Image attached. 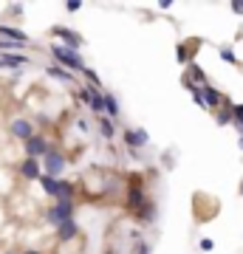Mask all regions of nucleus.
Returning <instances> with one entry per match:
<instances>
[{
    "label": "nucleus",
    "mask_w": 243,
    "mask_h": 254,
    "mask_svg": "<svg viewBox=\"0 0 243 254\" xmlns=\"http://www.w3.org/2000/svg\"><path fill=\"white\" fill-rule=\"evenodd\" d=\"M212 246H215V243H212L209 237H207V240H201V249H204V252H212Z\"/></svg>",
    "instance_id": "nucleus-22"
},
{
    "label": "nucleus",
    "mask_w": 243,
    "mask_h": 254,
    "mask_svg": "<svg viewBox=\"0 0 243 254\" xmlns=\"http://www.w3.org/2000/svg\"><path fill=\"white\" fill-rule=\"evenodd\" d=\"M105 113H108L110 119H116L122 110H119V102H116V96H110V93H105Z\"/></svg>",
    "instance_id": "nucleus-16"
},
{
    "label": "nucleus",
    "mask_w": 243,
    "mask_h": 254,
    "mask_svg": "<svg viewBox=\"0 0 243 254\" xmlns=\"http://www.w3.org/2000/svg\"><path fill=\"white\" fill-rule=\"evenodd\" d=\"M125 144L130 147V150L144 147V144H147V133H144V130H127V133H125Z\"/></svg>",
    "instance_id": "nucleus-9"
},
{
    "label": "nucleus",
    "mask_w": 243,
    "mask_h": 254,
    "mask_svg": "<svg viewBox=\"0 0 243 254\" xmlns=\"http://www.w3.org/2000/svg\"><path fill=\"white\" fill-rule=\"evenodd\" d=\"M6 254H14V252H6Z\"/></svg>",
    "instance_id": "nucleus-27"
},
{
    "label": "nucleus",
    "mask_w": 243,
    "mask_h": 254,
    "mask_svg": "<svg viewBox=\"0 0 243 254\" xmlns=\"http://www.w3.org/2000/svg\"><path fill=\"white\" fill-rule=\"evenodd\" d=\"M77 232H80V229H77V220H74V218L57 226V235H60V240H71V237H77Z\"/></svg>",
    "instance_id": "nucleus-13"
},
{
    "label": "nucleus",
    "mask_w": 243,
    "mask_h": 254,
    "mask_svg": "<svg viewBox=\"0 0 243 254\" xmlns=\"http://www.w3.org/2000/svg\"><path fill=\"white\" fill-rule=\"evenodd\" d=\"M43 167H45V175H60L65 170V155L60 153V150H48V153L43 155Z\"/></svg>",
    "instance_id": "nucleus-3"
},
{
    "label": "nucleus",
    "mask_w": 243,
    "mask_h": 254,
    "mask_svg": "<svg viewBox=\"0 0 243 254\" xmlns=\"http://www.w3.org/2000/svg\"><path fill=\"white\" fill-rule=\"evenodd\" d=\"M80 96L90 105V110H96V113H105V96H102L96 88L85 85V88H80Z\"/></svg>",
    "instance_id": "nucleus-5"
},
{
    "label": "nucleus",
    "mask_w": 243,
    "mask_h": 254,
    "mask_svg": "<svg viewBox=\"0 0 243 254\" xmlns=\"http://www.w3.org/2000/svg\"><path fill=\"white\" fill-rule=\"evenodd\" d=\"M175 54H178V60L184 63V60H187V48H184V46H178V51H175Z\"/></svg>",
    "instance_id": "nucleus-23"
},
{
    "label": "nucleus",
    "mask_w": 243,
    "mask_h": 254,
    "mask_svg": "<svg viewBox=\"0 0 243 254\" xmlns=\"http://www.w3.org/2000/svg\"><path fill=\"white\" fill-rule=\"evenodd\" d=\"M74 195V187L68 181H60V190H57V200H71Z\"/></svg>",
    "instance_id": "nucleus-19"
},
{
    "label": "nucleus",
    "mask_w": 243,
    "mask_h": 254,
    "mask_svg": "<svg viewBox=\"0 0 243 254\" xmlns=\"http://www.w3.org/2000/svg\"><path fill=\"white\" fill-rule=\"evenodd\" d=\"M241 195H243V184H241Z\"/></svg>",
    "instance_id": "nucleus-26"
},
{
    "label": "nucleus",
    "mask_w": 243,
    "mask_h": 254,
    "mask_svg": "<svg viewBox=\"0 0 243 254\" xmlns=\"http://www.w3.org/2000/svg\"><path fill=\"white\" fill-rule=\"evenodd\" d=\"M48 150H51V147H48V141H45L43 136H31L26 141V155L28 158H40V155H45Z\"/></svg>",
    "instance_id": "nucleus-6"
},
{
    "label": "nucleus",
    "mask_w": 243,
    "mask_h": 254,
    "mask_svg": "<svg viewBox=\"0 0 243 254\" xmlns=\"http://www.w3.org/2000/svg\"><path fill=\"white\" fill-rule=\"evenodd\" d=\"M201 96H204V105H207V108H218V105H221V99H224V96H221L212 85H201Z\"/></svg>",
    "instance_id": "nucleus-10"
},
{
    "label": "nucleus",
    "mask_w": 243,
    "mask_h": 254,
    "mask_svg": "<svg viewBox=\"0 0 243 254\" xmlns=\"http://www.w3.org/2000/svg\"><path fill=\"white\" fill-rule=\"evenodd\" d=\"M99 130H102V136H105V138H113V136H116V127H113V119H108V116H105V119L99 122Z\"/></svg>",
    "instance_id": "nucleus-18"
},
{
    "label": "nucleus",
    "mask_w": 243,
    "mask_h": 254,
    "mask_svg": "<svg viewBox=\"0 0 243 254\" xmlns=\"http://www.w3.org/2000/svg\"><path fill=\"white\" fill-rule=\"evenodd\" d=\"M40 184H43V190L51 195V198H57V190H60V181H57L54 175H40Z\"/></svg>",
    "instance_id": "nucleus-15"
},
{
    "label": "nucleus",
    "mask_w": 243,
    "mask_h": 254,
    "mask_svg": "<svg viewBox=\"0 0 243 254\" xmlns=\"http://www.w3.org/2000/svg\"><path fill=\"white\" fill-rule=\"evenodd\" d=\"M0 34L6 37V40H11V43H20V46H26V43H28L26 31H20V28H11V26H0Z\"/></svg>",
    "instance_id": "nucleus-11"
},
{
    "label": "nucleus",
    "mask_w": 243,
    "mask_h": 254,
    "mask_svg": "<svg viewBox=\"0 0 243 254\" xmlns=\"http://www.w3.org/2000/svg\"><path fill=\"white\" fill-rule=\"evenodd\" d=\"M45 73H48V76H54V79H60V82H74V79H77L71 71H65V68H60V65H48Z\"/></svg>",
    "instance_id": "nucleus-14"
},
{
    "label": "nucleus",
    "mask_w": 243,
    "mask_h": 254,
    "mask_svg": "<svg viewBox=\"0 0 243 254\" xmlns=\"http://www.w3.org/2000/svg\"><path fill=\"white\" fill-rule=\"evenodd\" d=\"M144 203V192L142 190H130V195H127V206L130 209H139Z\"/></svg>",
    "instance_id": "nucleus-17"
},
{
    "label": "nucleus",
    "mask_w": 243,
    "mask_h": 254,
    "mask_svg": "<svg viewBox=\"0 0 243 254\" xmlns=\"http://www.w3.org/2000/svg\"><path fill=\"white\" fill-rule=\"evenodd\" d=\"M51 54H54L57 65H65V71L85 73V60H82L80 51H74V48H65V46H60V43H54V46H51Z\"/></svg>",
    "instance_id": "nucleus-1"
},
{
    "label": "nucleus",
    "mask_w": 243,
    "mask_h": 254,
    "mask_svg": "<svg viewBox=\"0 0 243 254\" xmlns=\"http://www.w3.org/2000/svg\"><path fill=\"white\" fill-rule=\"evenodd\" d=\"M23 254H40V252H37V249H28V252H23Z\"/></svg>",
    "instance_id": "nucleus-25"
},
{
    "label": "nucleus",
    "mask_w": 243,
    "mask_h": 254,
    "mask_svg": "<svg viewBox=\"0 0 243 254\" xmlns=\"http://www.w3.org/2000/svg\"><path fill=\"white\" fill-rule=\"evenodd\" d=\"M20 175L26 181H37L40 178V164H37V158H26V161L20 164Z\"/></svg>",
    "instance_id": "nucleus-8"
},
{
    "label": "nucleus",
    "mask_w": 243,
    "mask_h": 254,
    "mask_svg": "<svg viewBox=\"0 0 243 254\" xmlns=\"http://www.w3.org/2000/svg\"><path fill=\"white\" fill-rule=\"evenodd\" d=\"M0 68H3V65H0Z\"/></svg>",
    "instance_id": "nucleus-28"
},
{
    "label": "nucleus",
    "mask_w": 243,
    "mask_h": 254,
    "mask_svg": "<svg viewBox=\"0 0 243 254\" xmlns=\"http://www.w3.org/2000/svg\"><path fill=\"white\" fill-rule=\"evenodd\" d=\"M232 11H238V14H243V3H232Z\"/></svg>",
    "instance_id": "nucleus-24"
},
{
    "label": "nucleus",
    "mask_w": 243,
    "mask_h": 254,
    "mask_svg": "<svg viewBox=\"0 0 243 254\" xmlns=\"http://www.w3.org/2000/svg\"><path fill=\"white\" fill-rule=\"evenodd\" d=\"M136 254H150V246H147V243H139V246H136Z\"/></svg>",
    "instance_id": "nucleus-21"
},
{
    "label": "nucleus",
    "mask_w": 243,
    "mask_h": 254,
    "mask_svg": "<svg viewBox=\"0 0 243 254\" xmlns=\"http://www.w3.org/2000/svg\"><path fill=\"white\" fill-rule=\"evenodd\" d=\"M51 34H54L57 40H63L65 48H74V51H80V48H82V34H77V31H71V28L54 26V28H51Z\"/></svg>",
    "instance_id": "nucleus-4"
},
{
    "label": "nucleus",
    "mask_w": 243,
    "mask_h": 254,
    "mask_svg": "<svg viewBox=\"0 0 243 254\" xmlns=\"http://www.w3.org/2000/svg\"><path fill=\"white\" fill-rule=\"evenodd\" d=\"M74 218V203L71 200H57L54 209H48V223H54V226H60V223H65V220Z\"/></svg>",
    "instance_id": "nucleus-2"
},
{
    "label": "nucleus",
    "mask_w": 243,
    "mask_h": 254,
    "mask_svg": "<svg viewBox=\"0 0 243 254\" xmlns=\"http://www.w3.org/2000/svg\"><path fill=\"white\" fill-rule=\"evenodd\" d=\"M221 57H224L226 63H238V60H235V54L229 51V48H221Z\"/></svg>",
    "instance_id": "nucleus-20"
},
{
    "label": "nucleus",
    "mask_w": 243,
    "mask_h": 254,
    "mask_svg": "<svg viewBox=\"0 0 243 254\" xmlns=\"http://www.w3.org/2000/svg\"><path fill=\"white\" fill-rule=\"evenodd\" d=\"M0 65H6V68H20V65H28V57L26 54H0Z\"/></svg>",
    "instance_id": "nucleus-12"
},
{
    "label": "nucleus",
    "mask_w": 243,
    "mask_h": 254,
    "mask_svg": "<svg viewBox=\"0 0 243 254\" xmlns=\"http://www.w3.org/2000/svg\"><path fill=\"white\" fill-rule=\"evenodd\" d=\"M9 133L14 138H23V141H28V138L34 136V130H31V125H28L26 119H14V122H11V127H9Z\"/></svg>",
    "instance_id": "nucleus-7"
}]
</instances>
